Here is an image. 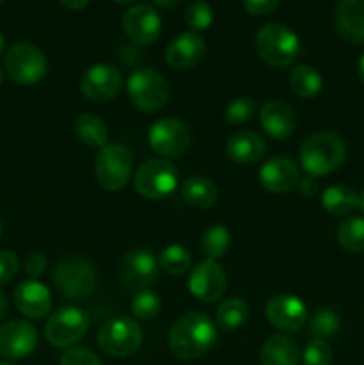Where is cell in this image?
Listing matches in <instances>:
<instances>
[{"label":"cell","mask_w":364,"mask_h":365,"mask_svg":"<svg viewBox=\"0 0 364 365\" xmlns=\"http://www.w3.org/2000/svg\"><path fill=\"white\" fill-rule=\"evenodd\" d=\"M7 310V302H6V296H4V292L0 291V319L4 317V314H6Z\"/></svg>","instance_id":"45"},{"label":"cell","mask_w":364,"mask_h":365,"mask_svg":"<svg viewBox=\"0 0 364 365\" xmlns=\"http://www.w3.org/2000/svg\"><path fill=\"white\" fill-rule=\"evenodd\" d=\"M177 170L166 159H150L134 175V187L143 198L163 200L177 189Z\"/></svg>","instance_id":"9"},{"label":"cell","mask_w":364,"mask_h":365,"mask_svg":"<svg viewBox=\"0 0 364 365\" xmlns=\"http://www.w3.org/2000/svg\"><path fill=\"white\" fill-rule=\"evenodd\" d=\"M225 150L234 163L256 164L266 155V141L257 132L239 130L228 138Z\"/></svg>","instance_id":"23"},{"label":"cell","mask_w":364,"mask_h":365,"mask_svg":"<svg viewBox=\"0 0 364 365\" xmlns=\"http://www.w3.org/2000/svg\"><path fill=\"white\" fill-rule=\"evenodd\" d=\"M338 241L346 252H364V217H348L338 228Z\"/></svg>","instance_id":"30"},{"label":"cell","mask_w":364,"mask_h":365,"mask_svg":"<svg viewBox=\"0 0 364 365\" xmlns=\"http://www.w3.org/2000/svg\"><path fill=\"white\" fill-rule=\"evenodd\" d=\"M18 269H20V262L18 257L13 252L2 250L0 252V284H7L16 277Z\"/></svg>","instance_id":"39"},{"label":"cell","mask_w":364,"mask_h":365,"mask_svg":"<svg viewBox=\"0 0 364 365\" xmlns=\"http://www.w3.org/2000/svg\"><path fill=\"white\" fill-rule=\"evenodd\" d=\"M206 56V41L196 32H182L171 39L164 59L173 70H189L196 66Z\"/></svg>","instance_id":"18"},{"label":"cell","mask_w":364,"mask_h":365,"mask_svg":"<svg viewBox=\"0 0 364 365\" xmlns=\"http://www.w3.org/2000/svg\"><path fill=\"white\" fill-rule=\"evenodd\" d=\"M0 365H13V364H6V362H0Z\"/></svg>","instance_id":"51"},{"label":"cell","mask_w":364,"mask_h":365,"mask_svg":"<svg viewBox=\"0 0 364 365\" xmlns=\"http://www.w3.org/2000/svg\"><path fill=\"white\" fill-rule=\"evenodd\" d=\"M2 48H4V38L2 34H0V52H2Z\"/></svg>","instance_id":"49"},{"label":"cell","mask_w":364,"mask_h":365,"mask_svg":"<svg viewBox=\"0 0 364 365\" xmlns=\"http://www.w3.org/2000/svg\"><path fill=\"white\" fill-rule=\"evenodd\" d=\"M2 230H4V228H2V221H0V237H2Z\"/></svg>","instance_id":"50"},{"label":"cell","mask_w":364,"mask_h":365,"mask_svg":"<svg viewBox=\"0 0 364 365\" xmlns=\"http://www.w3.org/2000/svg\"><path fill=\"white\" fill-rule=\"evenodd\" d=\"M150 148L164 159H177L188 150L191 132L184 121L177 118H163L156 121L148 132Z\"/></svg>","instance_id":"11"},{"label":"cell","mask_w":364,"mask_h":365,"mask_svg":"<svg viewBox=\"0 0 364 365\" xmlns=\"http://www.w3.org/2000/svg\"><path fill=\"white\" fill-rule=\"evenodd\" d=\"M46 257L43 255L41 252H32L31 255H27L25 259V271H27L29 277L34 280V278H39L46 269Z\"/></svg>","instance_id":"40"},{"label":"cell","mask_w":364,"mask_h":365,"mask_svg":"<svg viewBox=\"0 0 364 365\" xmlns=\"http://www.w3.org/2000/svg\"><path fill=\"white\" fill-rule=\"evenodd\" d=\"M332 360H334L332 349L323 339H314L305 346V351H303L305 365H332Z\"/></svg>","instance_id":"37"},{"label":"cell","mask_w":364,"mask_h":365,"mask_svg":"<svg viewBox=\"0 0 364 365\" xmlns=\"http://www.w3.org/2000/svg\"><path fill=\"white\" fill-rule=\"evenodd\" d=\"M61 365H103L102 360L88 348H70L61 356Z\"/></svg>","instance_id":"38"},{"label":"cell","mask_w":364,"mask_h":365,"mask_svg":"<svg viewBox=\"0 0 364 365\" xmlns=\"http://www.w3.org/2000/svg\"><path fill=\"white\" fill-rule=\"evenodd\" d=\"M127 95L139 110L153 113L166 106L170 98V86L157 70L139 68L128 77Z\"/></svg>","instance_id":"6"},{"label":"cell","mask_w":364,"mask_h":365,"mask_svg":"<svg viewBox=\"0 0 364 365\" xmlns=\"http://www.w3.org/2000/svg\"><path fill=\"white\" fill-rule=\"evenodd\" d=\"M134 168L132 152L118 143H107L102 146L95 160L96 182L107 191H120L127 185Z\"/></svg>","instance_id":"5"},{"label":"cell","mask_w":364,"mask_h":365,"mask_svg":"<svg viewBox=\"0 0 364 365\" xmlns=\"http://www.w3.org/2000/svg\"><path fill=\"white\" fill-rule=\"evenodd\" d=\"M38 346V331L27 321H7L0 327V356L20 360Z\"/></svg>","instance_id":"16"},{"label":"cell","mask_w":364,"mask_h":365,"mask_svg":"<svg viewBox=\"0 0 364 365\" xmlns=\"http://www.w3.org/2000/svg\"><path fill=\"white\" fill-rule=\"evenodd\" d=\"M7 75L21 86L38 84L46 75V57L32 43H16L11 46L4 59Z\"/></svg>","instance_id":"8"},{"label":"cell","mask_w":364,"mask_h":365,"mask_svg":"<svg viewBox=\"0 0 364 365\" xmlns=\"http://www.w3.org/2000/svg\"><path fill=\"white\" fill-rule=\"evenodd\" d=\"M89 328V317L77 307H63L50 316L45 337L54 348H70L81 341Z\"/></svg>","instance_id":"10"},{"label":"cell","mask_w":364,"mask_h":365,"mask_svg":"<svg viewBox=\"0 0 364 365\" xmlns=\"http://www.w3.org/2000/svg\"><path fill=\"white\" fill-rule=\"evenodd\" d=\"M334 24L343 39L364 45V0H339Z\"/></svg>","instance_id":"22"},{"label":"cell","mask_w":364,"mask_h":365,"mask_svg":"<svg viewBox=\"0 0 364 365\" xmlns=\"http://www.w3.org/2000/svg\"><path fill=\"white\" fill-rule=\"evenodd\" d=\"M54 285L63 298L81 302L96 289V273L88 260L81 257H64L52 273Z\"/></svg>","instance_id":"4"},{"label":"cell","mask_w":364,"mask_h":365,"mask_svg":"<svg viewBox=\"0 0 364 365\" xmlns=\"http://www.w3.org/2000/svg\"><path fill=\"white\" fill-rule=\"evenodd\" d=\"M346 143L332 132H318L303 141L300 163L310 177H325L338 170L346 159Z\"/></svg>","instance_id":"2"},{"label":"cell","mask_w":364,"mask_h":365,"mask_svg":"<svg viewBox=\"0 0 364 365\" xmlns=\"http://www.w3.org/2000/svg\"><path fill=\"white\" fill-rule=\"evenodd\" d=\"M261 185L270 192H288L295 185H298L300 173L296 164L288 157H273L264 166L259 173Z\"/></svg>","instance_id":"21"},{"label":"cell","mask_w":364,"mask_h":365,"mask_svg":"<svg viewBox=\"0 0 364 365\" xmlns=\"http://www.w3.org/2000/svg\"><path fill=\"white\" fill-rule=\"evenodd\" d=\"M300 348L288 335H271L261 349V365H298Z\"/></svg>","instance_id":"24"},{"label":"cell","mask_w":364,"mask_h":365,"mask_svg":"<svg viewBox=\"0 0 364 365\" xmlns=\"http://www.w3.org/2000/svg\"><path fill=\"white\" fill-rule=\"evenodd\" d=\"M75 134L84 145L93 146V148H102L109 143V130L103 123L102 118L91 113L79 114L75 120Z\"/></svg>","instance_id":"26"},{"label":"cell","mask_w":364,"mask_h":365,"mask_svg":"<svg viewBox=\"0 0 364 365\" xmlns=\"http://www.w3.org/2000/svg\"><path fill=\"white\" fill-rule=\"evenodd\" d=\"M257 113L256 100L250 98V96H238V98L232 100L223 110L225 121L231 125H243L246 121L252 120Z\"/></svg>","instance_id":"34"},{"label":"cell","mask_w":364,"mask_h":365,"mask_svg":"<svg viewBox=\"0 0 364 365\" xmlns=\"http://www.w3.org/2000/svg\"><path fill=\"white\" fill-rule=\"evenodd\" d=\"M0 86H2V73H0Z\"/></svg>","instance_id":"52"},{"label":"cell","mask_w":364,"mask_h":365,"mask_svg":"<svg viewBox=\"0 0 364 365\" xmlns=\"http://www.w3.org/2000/svg\"><path fill=\"white\" fill-rule=\"evenodd\" d=\"M266 317L271 327L280 331L295 334L307 321V309L300 298L293 294H277L266 303Z\"/></svg>","instance_id":"17"},{"label":"cell","mask_w":364,"mask_h":365,"mask_svg":"<svg viewBox=\"0 0 364 365\" xmlns=\"http://www.w3.org/2000/svg\"><path fill=\"white\" fill-rule=\"evenodd\" d=\"M280 0H243V6L253 16H264L277 9Z\"/></svg>","instance_id":"41"},{"label":"cell","mask_w":364,"mask_h":365,"mask_svg":"<svg viewBox=\"0 0 364 365\" xmlns=\"http://www.w3.org/2000/svg\"><path fill=\"white\" fill-rule=\"evenodd\" d=\"M339 327H341V321H339L338 314L330 309L318 310L310 319V334L316 339L332 337L338 334Z\"/></svg>","instance_id":"35"},{"label":"cell","mask_w":364,"mask_h":365,"mask_svg":"<svg viewBox=\"0 0 364 365\" xmlns=\"http://www.w3.org/2000/svg\"><path fill=\"white\" fill-rule=\"evenodd\" d=\"M184 18L186 24H188V27L191 29L193 32L206 31V29H209L211 24H213V7L207 2H203V0H196V2L189 4L188 9H186L184 13Z\"/></svg>","instance_id":"36"},{"label":"cell","mask_w":364,"mask_h":365,"mask_svg":"<svg viewBox=\"0 0 364 365\" xmlns=\"http://www.w3.org/2000/svg\"><path fill=\"white\" fill-rule=\"evenodd\" d=\"M357 71H359L360 82H363V84H364V52H363V56H360L359 64H357Z\"/></svg>","instance_id":"46"},{"label":"cell","mask_w":364,"mask_h":365,"mask_svg":"<svg viewBox=\"0 0 364 365\" xmlns=\"http://www.w3.org/2000/svg\"><path fill=\"white\" fill-rule=\"evenodd\" d=\"M96 342L106 355L123 359L138 351L143 342V331L131 317H116L100 328Z\"/></svg>","instance_id":"7"},{"label":"cell","mask_w":364,"mask_h":365,"mask_svg":"<svg viewBox=\"0 0 364 365\" xmlns=\"http://www.w3.org/2000/svg\"><path fill=\"white\" fill-rule=\"evenodd\" d=\"M59 2L63 4L66 9L77 11V9H84V7L89 4V0H59Z\"/></svg>","instance_id":"43"},{"label":"cell","mask_w":364,"mask_h":365,"mask_svg":"<svg viewBox=\"0 0 364 365\" xmlns=\"http://www.w3.org/2000/svg\"><path fill=\"white\" fill-rule=\"evenodd\" d=\"M14 303L29 319H43L52 309V296L41 282L25 280L14 291Z\"/></svg>","instance_id":"19"},{"label":"cell","mask_w":364,"mask_h":365,"mask_svg":"<svg viewBox=\"0 0 364 365\" xmlns=\"http://www.w3.org/2000/svg\"><path fill=\"white\" fill-rule=\"evenodd\" d=\"M121 27L125 36L136 45H152L161 34V16L152 6L148 4H139V6L128 7L121 18Z\"/></svg>","instance_id":"13"},{"label":"cell","mask_w":364,"mask_h":365,"mask_svg":"<svg viewBox=\"0 0 364 365\" xmlns=\"http://www.w3.org/2000/svg\"><path fill=\"white\" fill-rule=\"evenodd\" d=\"M289 86H291V91L300 98H314L321 91L323 81H321V75L313 66L300 64L291 71Z\"/></svg>","instance_id":"28"},{"label":"cell","mask_w":364,"mask_h":365,"mask_svg":"<svg viewBox=\"0 0 364 365\" xmlns=\"http://www.w3.org/2000/svg\"><path fill=\"white\" fill-rule=\"evenodd\" d=\"M189 291L202 303H216L227 291V274L216 260H202L189 274Z\"/></svg>","instance_id":"14"},{"label":"cell","mask_w":364,"mask_h":365,"mask_svg":"<svg viewBox=\"0 0 364 365\" xmlns=\"http://www.w3.org/2000/svg\"><path fill=\"white\" fill-rule=\"evenodd\" d=\"M123 86L120 70L113 64H95L81 78V91L91 102H109Z\"/></svg>","instance_id":"15"},{"label":"cell","mask_w":364,"mask_h":365,"mask_svg":"<svg viewBox=\"0 0 364 365\" xmlns=\"http://www.w3.org/2000/svg\"><path fill=\"white\" fill-rule=\"evenodd\" d=\"M157 260L146 250H134L128 252L121 259L120 267H118V278H120L121 287L127 291H143L153 284L157 278Z\"/></svg>","instance_id":"12"},{"label":"cell","mask_w":364,"mask_h":365,"mask_svg":"<svg viewBox=\"0 0 364 365\" xmlns=\"http://www.w3.org/2000/svg\"><path fill=\"white\" fill-rule=\"evenodd\" d=\"M159 266L170 274H182L191 267V253L184 246L171 245L161 252Z\"/></svg>","instance_id":"32"},{"label":"cell","mask_w":364,"mask_h":365,"mask_svg":"<svg viewBox=\"0 0 364 365\" xmlns=\"http://www.w3.org/2000/svg\"><path fill=\"white\" fill-rule=\"evenodd\" d=\"M321 207L332 216H346L359 207V195L350 185H332L321 195Z\"/></svg>","instance_id":"27"},{"label":"cell","mask_w":364,"mask_h":365,"mask_svg":"<svg viewBox=\"0 0 364 365\" xmlns=\"http://www.w3.org/2000/svg\"><path fill=\"white\" fill-rule=\"evenodd\" d=\"M113 2H116V4H132L134 0H113Z\"/></svg>","instance_id":"48"},{"label":"cell","mask_w":364,"mask_h":365,"mask_svg":"<svg viewBox=\"0 0 364 365\" xmlns=\"http://www.w3.org/2000/svg\"><path fill=\"white\" fill-rule=\"evenodd\" d=\"M4 2V0H0V4H2Z\"/></svg>","instance_id":"53"},{"label":"cell","mask_w":364,"mask_h":365,"mask_svg":"<svg viewBox=\"0 0 364 365\" xmlns=\"http://www.w3.org/2000/svg\"><path fill=\"white\" fill-rule=\"evenodd\" d=\"M182 200L195 209H207L214 205L218 198V189L213 180L206 177H189L186 178L181 189Z\"/></svg>","instance_id":"25"},{"label":"cell","mask_w":364,"mask_h":365,"mask_svg":"<svg viewBox=\"0 0 364 365\" xmlns=\"http://www.w3.org/2000/svg\"><path fill=\"white\" fill-rule=\"evenodd\" d=\"M256 48L261 59L270 66L284 68L296 61L300 53V39L282 24H268L256 36Z\"/></svg>","instance_id":"3"},{"label":"cell","mask_w":364,"mask_h":365,"mask_svg":"<svg viewBox=\"0 0 364 365\" xmlns=\"http://www.w3.org/2000/svg\"><path fill=\"white\" fill-rule=\"evenodd\" d=\"M157 7H164V9H173L181 4V0H152Z\"/></svg>","instance_id":"44"},{"label":"cell","mask_w":364,"mask_h":365,"mask_svg":"<svg viewBox=\"0 0 364 365\" xmlns=\"http://www.w3.org/2000/svg\"><path fill=\"white\" fill-rule=\"evenodd\" d=\"M259 120L264 132L277 141L288 139L296 128L295 110L282 100H270L263 103L259 110Z\"/></svg>","instance_id":"20"},{"label":"cell","mask_w":364,"mask_h":365,"mask_svg":"<svg viewBox=\"0 0 364 365\" xmlns=\"http://www.w3.org/2000/svg\"><path fill=\"white\" fill-rule=\"evenodd\" d=\"M298 191L303 198H310V196L316 195V191H318L316 177H310V175H307L305 178L298 180Z\"/></svg>","instance_id":"42"},{"label":"cell","mask_w":364,"mask_h":365,"mask_svg":"<svg viewBox=\"0 0 364 365\" xmlns=\"http://www.w3.org/2000/svg\"><path fill=\"white\" fill-rule=\"evenodd\" d=\"M359 207H360V210L364 212V191L359 195Z\"/></svg>","instance_id":"47"},{"label":"cell","mask_w":364,"mask_h":365,"mask_svg":"<svg viewBox=\"0 0 364 365\" xmlns=\"http://www.w3.org/2000/svg\"><path fill=\"white\" fill-rule=\"evenodd\" d=\"M248 314V305L241 298L225 299L216 310V323L223 330L234 331L246 323Z\"/></svg>","instance_id":"29"},{"label":"cell","mask_w":364,"mask_h":365,"mask_svg":"<svg viewBox=\"0 0 364 365\" xmlns=\"http://www.w3.org/2000/svg\"><path fill=\"white\" fill-rule=\"evenodd\" d=\"M132 314L141 321H150L159 314L161 310V299L159 294L150 289H143V291L136 292L131 303Z\"/></svg>","instance_id":"33"},{"label":"cell","mask_w":364,"mask_h":365,"mask_svg":"<svg viewBox=\"0 0 364 365\" xmlns=\"http://www.w3.org/2000/svg\"><path fill=\"white\" fill-rule=\"evenodd\" d=\"M216 341V327L202 312H188L171 327L170 349L177 359L195 360L206 355Z\"/></svg>","instance_id":"1"},{"label":"cell","mask_w":364,"mask_h":365,"mask_svg":"<svg viewBox=\"0 0 364 365\" xmlns=\"http://www.w3.org/2000/svg\"><path fill=\"white\" fill-rule=\"evenodd\" d=\"M231 234L223 225H211L202 235V252L209 260H218L227 253Z\"/></svg>","instance_id":"31"}]
</instances>
